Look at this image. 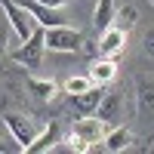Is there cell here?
I'll return each instance as SVG.
<instances>
[{
  "label": "cell",
  "instance_id": "ac0fdd59",
  "mask_svg": "<svg viewBox=\"0 0 154 154\" xmlns=\"http://www.w3.org/2000/svg\"><path fill=\"white\" fill-rule=\"evenodd\" d=\"M145 53L154 56V28H148V34H145Z\"/></svg>",
  "mask_w": 154,
  "mask_h": 154
},
{
  "label": "cell",
  "instance_id": "9c48e42d",
  "mask_svg": "<svg viewBox=\"0 0 154 154\" xmlns=\"http://www.w3.org/2000/svg\"><path fill=\"white\" fill-rule=\"evenodd\" d=\"M22 6L34 16V22L37 25H43V28H53V25H65V19L59 16L56 9H49V6H43V3H37V0H22Z\"/></svg>",
  "mask_w": 154,
  "mask_h": 154
},
{
  "label": "cell",
  "instance_id": "7a4b0ae2",
  "mask_svg": "<svg viewBox=\"0 0 154 154\" xmlns=\"http://www.w3.org/2000/svg\"><path fill=\"white\" fill-rule=\"evenodd\" d=\"M43 43L53 49V53H77V49L86 43V37L80 31L68 28V25H53V28L43 31Z\"/></svg>",
  "mask_w": 154,
  "mask_h": 154
},
{
  "label": "cell",
  "instance_id": "30bf717a",
  "mask_svg": "<svg viewBox=\"0 0 154 154\" xmlns=\"http://www.w3.org/2000/svg\"><path fill=\"white\" fill-rule=\"evenodd\" d=\"M120 111H123V99L117 96V93H105L102 96V102H99V108L93 111L99 120H105V123H114L120 117Z\"/></svg>",
  "mask_w": 154,
  "mask_h": 154
},
{
  "label": "cell",
  "instance_id": "277c9868",
  "mask_svg": "<svg viewBox=\"0 0 154 154\" xmlns=\"http://www.w3.org/2000/svg\"><path fill=\"white\" fill-rule=\"evenodd\" d=\"M0 6H3L6 19H9V28L16 31V37H19V40H28L31 31H34V25H37L34 16H31L22 3H16V0H0Z\"/></svg>",
  "mask_w": 154,
  "mask_h": 154
},
{
  "label": "cell",
  "instance_id": "2e32d148",
  "mask_svg": "<svg viewBox=\"0 0 154 154\" xmlns=\"http://www.w3.org/2000/svg\"><path fill=\"white\" fill-rule=\"evenodd\" d=\"M114 19H117V28H123V31H130L133 25L139 22V9L126 3V6H120L117 12H114Z\"/></svg>",
  "mask_w": 154,
  "mask_h": 154
},
{
  "label": "cell",
  "instance_id": "e0dca14e",
  "mask_svg": "<svg viewBox=\"0 0 154 154\" xmlns=\"http://www.w3.org/2000/svg\"><path fill=\"white\" fill-rule=\"evenodd\" d=\"M93 86V80H89V77H68L65 80V93H83V89H89Z\"/></svg>",
  "mask_w": 154,
  "mask_h": 154
},
{
  "label": "cell",
  "instance_id": "9a60e30c",
  "mask_svg": "<svg viewBox=\"0 0 154 154\" xmlns=\"http://www.w3.org/2000/svg\"><path fill=\"white\" fill-rule=\"evenodd\" d=\"M114 12H117V6H114V0H99L96 9H93V22L99 31H105L108 25L114 22Z\"/></svg>",
  "mask_w": 154,
  "mask_h": 154
},
{
  "label": "cell",
  "instance_id": "ffe728a7",
  "mask_svg": "<svg viewBox=\"0 0 154 154\" xmlns=\"http://www.w3.org/2000/svg\"><path fill=\"white\" fill-rule=\"evenodd\" d=\"M6 56V28H0V59Z\"/></svg>",
  "mask_w": 154,
  "mask_h": 154
},
{
  "label": "cell",
  "instance_id": "3957f363",
  "mask_svg": "<svg viewBox=\"0 0 154 154\" xmlns=\"http://www.w3.org/2000/svg\"><path fill=\"white\" fill-rule=\"evenodd\" d=\"M3 123L9 126V133H12V139L19 142V151H25L28 148V142L40 133V126H37V120L31 117V114H19V111H6L3 114Z\"/></svg>",
  "mask_w": 154,
  "mask_h": 154
},
{
  "label": "cell",
  "instance_id": "6da1fadb",
  "mask_svg": "<svg viewBox=\"0 0 154 154\" xmlns=\"http://www.w3.org/2000/svg\"><path fill=\"white\" fill-rule=\"evenodd\" d=\"M43 25H34V31H31V37L28 40H22V46H16L12 49V62L16 65H25V68H37L40 65V59H43V49H46V43H43Z\"/></svg>",
  "mask_w": 154,
  "mask_h": 154
},
{
  "label": "cell",
  "instance_id": "44dd1931",
  "mask_svg": "<svg viewBox=\"0 0 154 154\" xmlns=\"http://www.w3.org/2000/svg\"><path fill=\"white\" fill-rule=\"evenodd\" d=\"M3 151H6V145H3V142H0V154H3Z\"/></svg>",
  "mask_w": 154,
  "mask_h": 154
},
{
  "label": "cell",
  "instance_id": "7402d4cb",
  "mask_svg": "<svg viewBox=\"0 0 154 154\" xmlns=\"http://www.w3.org/2000/svg\"><path fill=\"white\" fill-rule=\"evenodd\" d=\"M151 3H154V0H151Z\"/></svg>",
  "mask_w": 154,
  "mask_h": 154
},
{
  "label": "cell",
  "instance_id": "4fadbf2b",
  "mask_svg": "<svg viewBox=\"0 0 154 154\" xmlns=\"http://www.w3.org/2000/svg\"><path fill=\"white\" fill-rule=\"evenodd\" d=\"M25 83H28V89H31L40 102H53L56 93H59L56 80H49V77H25Z\"/></svg>",
  "mask_w": 154,
  "mask_h": 154
},
{
  "label": "cell",
  "instance_id": "8992f818",
  "mask_svg": "<svg viewBox=\"0 0 154 154\" xmlns=\"http://www.w3.org/2000/svg\"><path fill=\"white\" fill-rule=\"evenodd\" d=\"M108 130H111V123L99 120L96 114H86V117H77V120H74V130H71V133L80 136V139H86V142L93 145V142H102Z\"/></svg>",
  "mask_w": 154,
  "mask_h": 154
},
{
  "label": "cell",
  "instance_id": "5bb4252c",
  "mask_svg": "<svg viewBox=\"0 0 154 154\" xmlns=\"http://www.w3.org/2000/svg\"><path fill=\"white\" fill-rule=\"evenodd\" d=\"M136 102H139V111L154 114V80H148V77L136 80Z\"/></svg>",
  "mask_w": 154,
  "mask_h": 154
},
{
  "label": "cell",
  "instance_id": "5b68a950",
  "mask_svg": "<svg viewBox=\"0 0 154 154\" xmlns=\"http://www.w3.org/2000/svg\"><path fill=\"white\" fill-rule=\"evenodd\" d=\"M108 89L102 86V83H93L89 89H83V93H74L71 96V111L77 114V117H86V114H93L96 108H99V102H102V96H105Z\"/></svg>",
  "mask_w": 154,
  "mask_h": 154
},
{
  "label": "cell",
  "instance_id": "7c38bea8",
  "mask_svg": "<svg viewBox=\"0 0 154 154\" xmlns=\"http://www.w3.org/2000/svg\"><path fill=\"white\" fill-rule=\"evenodd\" d=\"M102 142H105V145H102L105 151L117 154V151H126V148H133V133L126 130V126H117V130H108Z\"/></svg>",
  "mask_w": 154,
  "mask_h": 154
},
{
  "label": "cell",
  "instance_id": "8fae6325",
  "mask_svg": "<svg viewBox=\"0 0 154 154\" xmlns=\"http://www.w3.org/2000/svg\"><path fill=\"white\" fill-rule=\"evenodd\" d=\"M114 74H117V65L111 62V56H99L93 65H89V80L93 83H102V86H108L111 80H114Z\"/></svg>",
  "mask_w": 154,
  "mask_h": 154
},
{
  "label": "cell",
  "instance_id": "d6986e66",
  "mask_svg": "<svg viewBox=\"0 0 154 154\" xmlns=\"http://www.w3.org/2000/svg\"><path fill=\"white\" fill-rule=\"evenodd\" d=\"M37 3H43V6H49V9H59V6H65L68 0H37Z\"/></svg>",
  "mask_w": 154,
  "mask_h": 154
},
{
  "label": "cell",
  "instance_id": "52a82bcc",
  "mask_svg": "<svg viewBox=\"0 0 154 154\" xmlns=\"http://www.w3.org/2000/svg\"><path fill=\"white\" fill-rule=\"evenodd\" d=\"M59 136H62V126H59V120H49V126L46 130H40L31 142H28V154H43V151H49V148H56L59 145Z\"/></svg>",
  "mask_w": 154,
  "mask_h": 154
},
{
  "label": "cell",
  "instance_id": "ba28073f",
  "mask_svg": "<svg viewBox=\"0 0 154 154\" xmlns=\"http://www.w3.org/2000/svg\"><path fill=\"white\" fill-rule=\"evenodd\" d=\"M123 46H126V31L117 28V25H108L99 40V56H117L123 53Z\"/></svg>",
  "mask_w": 154,
  "mask_h": 154
}]
</instances>
